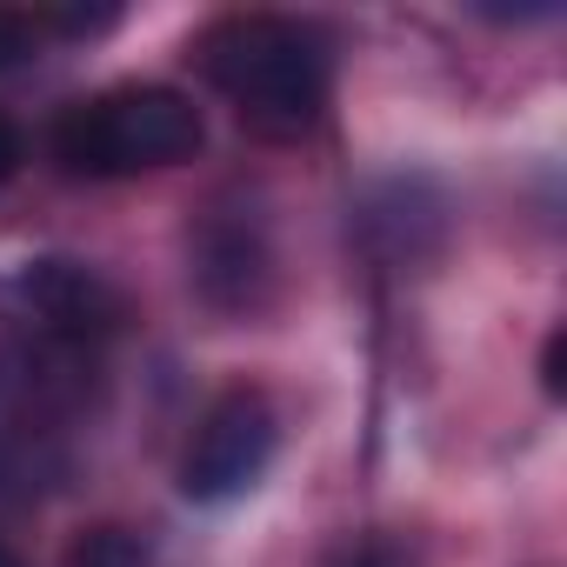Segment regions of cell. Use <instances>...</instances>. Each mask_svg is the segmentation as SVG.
I'll return each instance as SVG.
<instances>
[{"mask_svg": "<svg viewBox=\"0 0 567 567\" xmlns=\"http://www.w3.org/2000/svg\"><path fill=\"white\" fill-rule=\"evenodd\" d=\"M207 81L234 101L240 127L260 141H295L328 107V48L315 28L280 21V14H240L220 21L200 41Z\"/></svg>", "mask_w": 567, "mask_h": 567, "instance_id": "1", "label": "cell"}, {"mask_svg": "<svg viewBox=\"0 0 567 567\" xmlns=\"http://www.w3.org/2000/svg\"><path fill=\"white\" fill-rule=\"evenodd\" d=\"M200 107L174 87H107L54 121V161L81 181H127L147 167L194 161Z\"/></svg>", "mask_w": 567, "mask_h": 567, "instance_id": "2", "label": "cell"}, {"mask_svg": "<svg viewBox=\"0 0 567 567\" xmlns=\"http://www.w3.org/2000/svg\"><path fill=\"white\" fill-rule=\"evenodd\" d=\"M274 441H280V421H274L267 394L260 388H227L200 414V427H194V441L181 454V494L187 501H207V507L247 494L267 474Z\"/></svg>", "mask_w": 567, "mask_h": 567, "instance_id": "3", "label": "cell"}, {"mask_svg": "<svg viewBox=\"0 0 567 567\" xmlns=\"http://www.w3.org/2000/svg\"><path fill=\"white\" fill-rule=\"evenodd\" d=\"M21 301H28V315L41 321L48 341L81 348V354H94V348H101L107 334H121V321H127V301H121L114 280L94 274L87 260H61V254L21 267Z\"/></svg>", "mask_w": 567, "mask_h": 567, "instance_id": "4", "label": "cell"}, {"mask_svg": "<svg viewBox=\"0 0 567 567\" xmlns=\"http://www.w3.org/2000/svg\"><path fill=\"white\" fill-rule=\"evenodd\" d=\"M194 280L214 308H254L267 288V247L247 220H214L194 247Z\"/></svg>", "mask_w": 567, "mask_h": 567, "instance_id": "5", "label": "cell"}, {"mask_svg": "<svg viewBox=\"0 0 567 567\" xmlns=\"http://www.w3.org/2000/svg\"><path fill=\"white\" fill-rule=\"evenodd\" d=\"M68 567H147V540L121 520H101L68 547Z\"/></svg>", "mask_w": 567, "mask_h": 567, "instance_id": "6", "label": "cell"}, {"mask_svg": "<svg viewBox=\"0 0 567 567\" xmlns=\"http://www.w3.org/2000/svg\"><path fill=\"white\" fill-rule=\"evenodd\" d=\"M114 21H121V8H107V0H101V8H41V14H34L41 34H74V41L107 34Z\"/></svg>", "mask_w": 567, "mask_h": 567, "instance_id": "7", "label": "cell"}, {"mask_svg": "<svg viewBox=\"0 0 567 567\" xmlns=\"http://www.w3.org/2000/svg\"><path fill=\"white\" fill-rule=\"evenodd\" d=\"M34 48H41V28H34V14H21V8H0V74L28 68V61H34Z\"/></svg>", "mask_w": 567, "mask_h": 567, "instance_id": "8", "label": "cell"}, {"mask_svg": "<svg viewBox=\"0 0 567 567\" xmlns=\"http://www.w3.org/2000/svg\"><path fill=\"white\" fill-rule=\"evenodd\" d=\"M334 567H414L394 540H348L341 554H334Z\"/></svg>", "mask_w": 567, "mask_h": 567, "instance_id": "9", "label": "cell"}, {"mask_svg": "<svg viewBox=\"0 0 567 567\" xmlns=\"http://www.w3.org/2000/svg\"><path fill=\"white\" fill-rule=\"evenodd\" d=\"M560 368H567V334L554 328V334H547V348H540V388H547V401H560V394H567V374H560Z\"/></svg>", "mask_w": 567, "mask_h": 567, "instance_id": "10", "label": "cell"}, {"mask_svg": "<svg viewBox=\"0 0 567 567\" xmlns=\"http://www.w3.org/2000/svg\"><path fill=\"white\" fill-rule=\"evenodd\" d=\"M21 161H28V147H21V127L0 114V181H14L21 174Z\"/></svg>", "mask_w": 567, "mask_h": 567, "instance_id": "11", "label": "cell"}, {"mask_svg": "<svg viewBox=\"0 0 567 567\" xmlns=\"http://www.w3.org/2000/svg\"><path fill=\"white\" fill-rule=\"evenodd\" d=\"M0 567H21V554H14V547H8V540H0Z\"/></svg>", "mask_w": 567, "mask_h": 567, "instance_id": "12", "label": "cell"}]
</instances>
